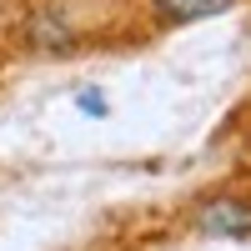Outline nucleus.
Listing matches in <instances>:
<instances>
[{
	"instance_id": "f257e3e1",
	"label": "nucleus",
	"mask_w": 251,
	"mask_h": 251,
	"mask_svg": "<svg viewBox=\"0 0 251 251\" xmlns=\"http://www.w3.org/2000/svg\"><path fill=\"white\" fill-rule=\"evenodd\" d=\"M136 0H20L10 46L35 60H71L121 40H146V25L136 30Z\"/></svg>"
},
{
	"instance_id": "f03ea898",
	"label": "nucleus",
	"mask_w": 251,
	"mask_h": 251,
	"mask_svg": "<svg viewBox=\"0 0 251 251\" xmlns=\"http://www.w3.org/2000/svg\"><path fill=\"white\" fill-rule=\"evenodd\" d=\"M191 231L211 241H251V191H211L191 206Z\"/></svg>"
},
{
	"instance_id": "7ed1b4c3",
	"label": "nucleus",
	"mask_w": 251,
	"mask_h": 251,
	"mask_svg": "<svg viewBox=\"0 0 251 251\" xmlns=\"http://www.w3.org/2000/svg\"><path fill=\"white\" fill-rule=\"evenodd\" d=\"M241 0H136L146 35H166V30H186L201 20H216L226 10H236Z\"/></svg>"
},
{
	"instance_id": "20e7f679",
	"label": "nucleus",
	"mask_w": 251,
	"mask_h": 251,
	"mask_svg": "<svg viewBox=\"0 0 251 251\" xmlns=\"http://www.w3.org/2000/svg\"><path fill=\"white\" fill-rule=\"evenodd\" d=\"M80 111H86V116H106V100H100V96H80Z\"/></svg>"
}]
</instances>
